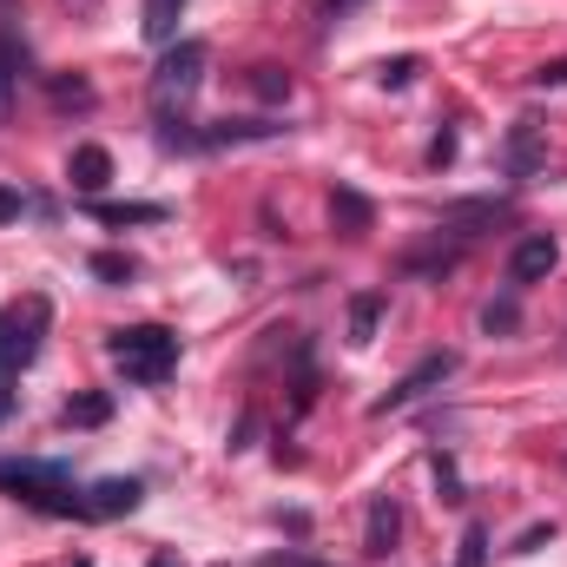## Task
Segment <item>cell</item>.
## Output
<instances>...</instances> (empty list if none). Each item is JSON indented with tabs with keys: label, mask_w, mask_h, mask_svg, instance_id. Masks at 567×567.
<instances>
[{
	"label": "cell",
	"mask_w": 567,
	"mask_h": 567,
	"mask_svg": "<svg viewBox=\"0 0 567 567\" xmlns=\"http://www.w3.org/2000/svg\"><path fill=\"white\" fill-rule=\"evenodd\" d=\"M251 93L278 106V100H290V73L284 66H251Z\"/></svg>",
	"instance_id": "obj_15"
},
{
	"label": "cell",
	"mask_w": 567,
	"mask_h": 567,
	"mask_svg": "<svg viewBox=\"0 0 567 567\" xmlns=\"http://www.w3.org/2000/svg\"><path fill=\"white\" fill-rule=\"evenodd\" d=\"M93 218H106V225H158L165 205H93Z\"/></svg>",
	"instance_id": "obj_14"
},
{
	"label": "cell",
	"mask_w": 567,
	"mask_h": 567,
	"mask_svg": "<svg viewBox=\"0 0 567 567\" xmlns=\"http://www.w3.org/2000/svg\"><path fill=\"white\" fill-rule=\"evenodd\" d=\"M535 86H567V60H548V66L535 73Z\"/></svg>",
	"instance_id": "obj_26"
},
{
	"label": "cell",
	"mask_w": 567,
	"mask_h": 567,
	"mask_svg": "<svg viewBox=\"0 0 567 567\" xmlns=\"http://www.w3.org/2000/svg\"><path fill=\"white\" fill-rule=\"evenodd\" d=\"M396 535H403V508L390 495H377L370 502V522H363V555L370 561H390L396 555Z\"/></svg>",
	"instance_id": "obj_8"
},
{
	"label": "cell",
	"mask_w": 567,
	"mask_h": 567,
	"mask_svg": "<svg viewBox=\"0 0 567 567\" xmlns=\"http://www.w3.org/2000/svg\"><path fill=\"white\" fill-rule=\"evenodd\" d=\"M7 410H13V390H7V383H0V416H7Z\"/></svg>",
	"instance_id": "obj_30"
},
{
	"label": "cell",
	"mask_w": 567,
	"mask_h": 567,
	"mask_svg": "<svg viewBox=\"0 0 567 567\" xmlns=\"http://www.w3.org/2000/svg\"><path fill=\"white\" fill-rule=\"evenodd\" d=\"M140 495H145V488L133 482V475H106V482H93L80 502H86V522H106V515H133V508H140Z\"/></svg>",
	"instance_id": "obj_6"
},
{
	"label": "cell",
	"mask_w": 567,
	"mask_h": 567,
	"mask_svg": "<svg viewBox=\"0 0 567 567\" xmlns=\"http://www.w3.org/2000/svg\"><path fill=\"white\" fill-rule=\"evenodd\" d=\"M317 7H323V13H330V20H343V13H357V7H363V0H317Z\"/></svg>",
	"instance_id": "obj_27"
},
{
	"label": "cell",
	"mask_w": 567,
	"mask_h": 567,
	"mask_svg": "<svg viewBox=\"0 0 567 567\" xmlns=\"http://www.w3.org/2000/svg\"><path fill=\"white\" fill-rule=\"evenodd\" d=\"M416 73H423V60H416V53H403V60H383V66H377V86H410Z\"/></svg>",
	"instance_id": "obj_18"
},
{
	"label": "cell",
	"mask_w": 567,
	"mask_h": 567,
	"mask_svg": "<svg viewBox=\"0 0 567 567\" xmlns=\"http://www.w3.org/2000/svg\"><path fill=\"white\" fill-rule=\"evenodd\" d=\"M13 80H20V53L0 40V126L13 120Z\"/></svg>",
	"instance_id": "obj_16"
},
{
	"label": "cell",
	"mask_w": 567,
	"mask_h": 567,
	"mask_svg": "<svg viewBox=\"0 0 567 567\" xmlns=\"http://www.w3.org/2000/svg\"><path fill=\"white\" fill-rule=\"evenodd\" d=\"M542 158H548V126H542V120H515L508 140H502V165H508V178H535Z\"/></svg>",
	"instance_id": "obj_5"
},
{
	"label": "cell",
	"mask_w": 567,
	"mask_h": 567,
	"mask_svg": "<svg viewBox=\"0 0 567 567\" xmlns=\"http://www.w3.org/2000/svg\"><path fill=\"white\" fill-rule=\"evenodd\" d=\"M93 278H106V284H133V278H140V265H133L126 251H100V258H93Z\"/></svg>",
	"instance_id": "obj_17"
},
{
	"label": "cell",
	"mask_w": 567,
	"mask_h": 567,
	"mask_svg": "<svg viewBox=\"0 0 567 567\" xmlns=\"http://www.w3.org/2000/svg\"><path fill=\"white\" fill-rule=\"evenodd\" d=\"M330 225H337L343 238H363V231L377 225V212H370V198H363V192L337 185V192H330Z\"/></svg>",
	"instance_id": "obj_10"
},
{
	"label": "cell",
	"mask_w": 567,
	"mask_h": 567,
	"mask_svg": "<svg viewBox=\"0 0 567 567\" xmlns=\"http://www.w3.org/2000/svg\"><path fill=\"white\" fill-rule=\"evenodd\" d=\"M377 323H383V297H377V290L350 297V343H370V337H377Z\"/></svg>",
	"instance_id": "obj_12"
},
{
	"label": "cell",
	"mask_w": 567,
	"mask_h": 567,
	"mask_svg": "<svg viewBox=\"0 0 567 567\" xmlns=\"http://www.w3.org/2000/svg\"><path fill=\"white\" fill-rule=\"evenodd\" d=\"M455 363H462L455 350H435V357H423V363H416V370H410V377H403V383L390 390V396H377V416H390V410H410V403H423L435 383H449V377H455Z\"/></svg>",
	"instance_id": "obj_4"
},
{
	"label": "cell",
	"mask_w": 567,
	"mask_h": 567,
	"mask_svg": "<svg viewBox=\"0 0 567 567\" xmlns=\"http://www.w3.org/2000/svg\"><path fill=\"white\" fill-rule=\"evenodd\" d=\"M555 265H561V245H555L548 231H535V238H522V245L508 251V278L515 284H542Z\"/></svg>",
	"instance_id": "obj_7"
},
{
	"label": "cell",
	"mask_w": 567,
	"mask_h": 567,
	"mask_svg": "<svg viewBox=\"0 0 567 567\" xmlns=\"http://www.w3.org/2000/svg\"><path fill=\"white\" fill-rule=\"evenodd\" d=\"M66 178H73V192L100 198V192L113 185V152H106V145H73V158H66Z\"/></svg>",
	"instance_id": "obj_9"
},
{
	"label": "cell",
	"mask_w": 567,
	"mask_h": 567,
	"mask_svg": "<svg viewBox=\"0 0 567 567\" xmlns=\"http://www.w3.org/2000/svg\"><path fill=\"white\" fill-rule=\"evenodd\" d=\"M482 548H488V535L468 528V535H462V567H482Z\"/></svg>",
	"instance_id": "obj_23"
},
{
	"label": "cell",
	"mask_w": 567,
	"mask_h": 567,
	"mask_svg": "<svg viewBox=\"0 0 567 567\" xmlns=\"http://www.w3.org/2000/svg\"><path fill=\"white\" fill-rule=\"evenodd\" d=\"M435 482H442V502H462V475H455L449 455H435Z\"/></svg>",
	"instance_id": "obj_20"
},
{
	"label": "cell",
	"mask_w": 567,
	"mask_h": 567,
	"mask_svg": "<svg viewBox=\"0 0 567 567\" xmlns=\"http://www.w3.org/2000/svg\"><path fill=\"white\" fill-rule=\"evenodd\" d=\"M66 7H80V13H100V0H66Z\"/></svg>",
	"instance_id": "obj_29"
},
{
	"label": "cell",
	"mask_w": 567,
	"mask_h": 567,
	"mask_svg": "<svg viewBox=\"0 0 567 567\" xmlns=\"http://www.w3.org/2000/svg\"><path fill=\"white\" fill-rule=\"evenodd\" d=\"M205 40H172L165 47V60H158V73H152V113L158 120H185V106L198 100V86H205Z\"/></svg>",
	"instance_id": "obj_2"
},
{
	"label": "cell",
	"mask_w": 567,
	"mask_h": 567,
	"mask_svg": "<svg viewBox=\"0 0 567 567\" xmlns=\"http://www.w3.org/2000/svg\"><path fill=\"white\" fill-rule=\"evenodd\" d=\"M47 330H53V303H47V297H13V303L0 310V383H13V377L40 357Z\"/></svg>",
	"instance_id": "obj_3"
},
{
	"label": "cell",
	"mask_w": 567,
	"mask_h": 567,
	"mask_svg": "<svg viewBox=\"0 0 567 567\" xmlns=\"http://www.w3.org/2000/svg\"><path fill=\"white\" fill-rule=\"evenodd\" d=\"M178 13H185V0H145V40H158V47H172V33H178Z\"/></svg>",
	"instance_id": "obj_11"
},
{
	"label": "cell",
	"mask_w": 567,
	"mask_h": 567,
	"mask_svg": "<svg viewBox=\"0 0 567 567\" xmlns=\"http://www.w3.org/2000/svg\"><path fill=\"white\" fill-rule=\"evenodd\" d=\"M515 317H522V310H515V297H502V303H488V310H482V330H488V337H495V330H515Z\"/></svg>",
	"instance_id": "obj_19"
},
{
	"label": "cell",
	"mask_w": 567,
	"mask_h": 567,
	"mask_svg": "<svg viewBox=\"0 0 567 567\" xmlns=\"http://www.w3.org/2000/svg\"><path fill=\"white\" fill-rule=\"evenodd\" d=\"M106 357L120 363V377L126 383H165L172 370H178V337L165 330V323H133V330H113L106 337Z\"/></svg>",
	"instance_id": "obj_1"
},
{
	"label": "cell",
	"mask_w": 567,
	"mask_h": 567,
	"mask_svg": "<svg viewBox=\"0 0 567 567\" xmlns=\"http://www.w3.org/2000/svg\"><path fill=\"white\" fill-rule=\"evenodd\" d=\"M271 567H317V561H297V555H271Z\"/></svg>",
	"instance_id": "obj_28"
},
{
	"label": "cell",
	"mask_w": 567,
	"mask_h": 567,
	"mask_svg": "<svg viewBox=\"0 0 567 567\" xmlns=\"http://www.w3.org/2000/svg\"><path fill=\"white\" fill-rule=\"evenodd\" d=\"M20 212H33V198H27V192H13V185H0V225H13Z\"/></svg>",
	"instance_id": "obj_21"
},
{
	"label": "cell",
	"mask_w": 567,
	"mask_h": 567,
	"mask_svg": "<svg viewBox=\"0 0 567 567\" xmlns=\"http://www.w3.org/2000/svg\"><path fill=\"white\" fill-rule=\"evenodd\" d=\"M455 158V133H435V145H429V165H449Z\"/></svg>",
	"instance_id": "obj_25"
},
{
	"label": "cell",
	"mask_w": 567,
	"mask_h": 567,
	"mask_svg": "<svg viewBox=\"0 0 567 567\" xmlns=\"http://www.w3.org/2000/svg\"><path fill=\"white\" fill-rule=\"evenodd\" d=\"M60 416H66L73 429H100L106 416H113V396H100V390H93V396H73V403H66Z\"/></svg>",
	"instance_id": "obj_13"
},
{
	"label": "cell",
	"mask_w": 567,
	"mask_h": 567,
	"mask_svg": "<svg viewBox=\"0 0 567 567\" xmlns=\"http://www.w3.org/2000/svg\"><path fill=\"white\" fill-rule=\"evenodd\" d=\"M53 100H60V106H93V86H80V80L66 86V80H60V86H53Z\"/></svg>",
	"instance_id": "obj_22"
},
{
	"label": "cell",
	"mask_w": 567,
	"mask_h": 567,
	"mask_svg": "<svg viewBox=\"0 0 567 567\" xmlns=\"http://www.w3.org/2000/svg\"><path fill=\"white\" fill-rule=\"evenodd\" d=\"M548 535H555V522H535V528H528V535H522V542H515V555H535V548H542V542H548Z\"/></svg>",
	"instance_id": "obj_24"
}]
</instances>
